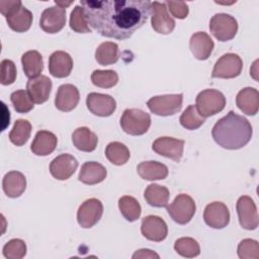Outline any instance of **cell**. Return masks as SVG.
I'll list each match as a JSON object with an SVG mask.
<instances>
[{"label": "cell", "instance_id": "6da1fadb", "mask_svg": "<svg viewBox=\"0 0 259 259\" xmlns=\"http://www.w3.org/2000/svg\"><path fill=\"white\" fill-rule=\"evenodd\" d=\"M80 4L93 29L116 39L131 37L147 22L152 11V2L148 0H89Z\"/></svg>", "mask_w": 259, "mask_h": 259}, {"label": "cell", "instance_id": "7a4b0ae2", "mask_svg": "<svg viewBox=\"0 0 259 259\" xmlns=\"http://www.w3.org/2000/svg\"><path fill=\"white\" fill-rule=\"evenodd\" d=\"M252 134L249 120L233 110L219 119L211 131L214 142L227 150H239L245 147L250 142Z\"/></svg>", "mask_w": 259, "mask_h": 259}, {"label": "cell", "instance_id": "3957f363", "mask_svg": "<svg viewBox=\"0 0 259 259\" xmlns=\"http://www.w3.org/2000/svg\"><path fill=\"white\" fill-rule=\"evenodd\" d=\"M150 125V114L138 108L125 109L120 118L121 128L124 133L131 136H141L146 134Z\"/></svg>", "mask_w": 259, "mask_h": 259}, {"label": "cell", "instance_id": "277c9868", "mask_svg": "<svg viewBox=\"0 0 259 259\" xmlns=\"http://www.w3.org/2000/svg\"><path fill=\"white\" fill-rule=\"evenodd\" d=\"M226 105V97L215 89H205L198 93L195 100L197 111L202 117H208L221 112Z\"/></svg>", "mask_w": 259, "mask_h": 259}, {"label": "cell", "instance_id": "5b68a950", "mask_svg": "<svg viewBox=\"0 0 259 259\" xmlns=\"http://www.w3.org/2000/svg\"><path fill=\"white\" fill-rule=\"evenodd\" d=\"M166 208L169 215L175 223L179 225H186L193 218L196 205L191 196L181 193L175 197L172 203L167 204Z\"/></svg>", "mask_w": 259, "mask_h": 259}, {"label": "cell", "instance_id": "8992f818", "mask_svg": "<svg viewBox=\"0 0 259 259\" xmlns=\"http://www.w3.org/2000/svg\"><path fill=\"white\" fill-rule=\"evenodd\" d=\"M210 33L220 41H228L235 37L238 31V22L230 14L217 13L209 21Z\"/></svg>", "mask_w": 259, "mask_h": 259}, {"label": "cell", "instance_id": "52a82bcc", "mask_svg": "<svg viewBox=\"0 0 259 259\" xmlns=\"http://www.w3.org/2000/svg\"><path fill=\"white\" fill-rule=\"evenodd\" d=\"M183 94H167L154 96L148 100L150 111L160 116H169L180 111L182 107Z\"/></svg>", "mask_w": 259, "mask_h": 259}, {"label": "cell", "instance_id": "ba28073f", "mask_svg": "<svg viewBox=\"0 0 259 259\" xmlns=\"http://www.w3.org/2000/svg\"><path fill=\"white\" fill-rule=\"evenodd\" d=\"M243 69L242 59L233 53L223 55L214 64L211 77L231 79L238 77Z\"/></svg>", "mask_w": 259, "mask_h": 259}, {"label": "cell", "instance_id": "9c48e42d", "mask_svg": "<svg viewBox=\"0 0 259 259\" xmlns=\"http://www.w3.org/2000/svg\"><path fill=\"white\" fill-rule=\"evenodd\" d=\"M103 213V205L97 198H89L85 200L78 208L77 221L84 228L89 229L96 225Z\"/></svg>", "mask_w": 259, "mask_h": 259}, {"label": "cell", "instance_id": "30bf717a", "mask_svg": "<svg viewBox=\"0 0 259 259\" xmlns=\"http://www.w3.org/2000/svg\"><path fill=\"white\" fill-rule=\"evenodd\" d=\"M237 213L239 223L246 230H255L258 227L259 219L254 200L247 195L241 196L237 201Z\"/></svg>", "mask_w": 259, "mask_h": 259}, {"label": "cell", "instance_id": "8fae6325", "mask_svg": "<svg viewBox=\"0 0 259 259\" xmlns=\"http://www.w3.org/2000/svg\"><path fill=\"white\" fill-rule=\"evenodd\" d=\"M151 24L153 29L161 34H169L175 27V21L168 13L167 6L164 2H152Z\"/></svg>", "mask_w": 259, "mask_h": 259}, {"label": "cell", "instance_id": "7c38bea8", "mask_svg": "<svg viewBox=\"0 0 259 259\" xmlns=\"http://www.w3.org/2000/svg\"><path fill=\"white\" fill-rule=\"evenodd\" d=\"M66 9L58 5L45 9L40 15L39 26L48 33H57L65 26Z\"/></svg>", "mask_w": 259, "mask_h": 259}, {"label": "cell", "instance_id": "4fadbf2b", "mask_svg": "<svg viewBox=\"0 0 259 259\" xmlns=\"http://www.w3.org/2000/svg\"><path fill=\"white\" fill-rule=\"evenodd\" d=\"M203 220L212 229H224L230 223L229 208L221 201L210 202L204 208Z\"/></svg>", "mask_w": 259, "mask_h": 259}, {"label": "cell", "instance_id": "5bb4252c", "mask_svg": "<svg viewBox=\"0 0 259 259\" xmlns=\"http://www.w3.org/2000/svg\"><path fill=\"white\" fill-rule=\"evenodd\" d=\"M86 105L91 113L97 116H109L116 108V102L113 97L108 94L92 92L86 97Z\"/></svg>", "mask_w": 259, "mask_h": 259}, {"label": "cell", "instance_id": "9a60e30c", "mask_svg": "<svg viewBox=\"0 0 259 259\" xmlns=\"http://www.w3.org/2000/svg\"><path fill=\"white\" fill-rule=\"evenodd\" d=\"M152 149L161 156L180 162L183 155L184 141L171 137H161L154 141Z\"/></svg>", "mask_w": 259, "mask_h": 259}, {"label": "cell", "instance_id": "2e32d148", "mask_svg": "<svg viewBox=\"0 0 259 259\" xmlns=\"http://www.w3.org/2000/svg\"><path fill=\"white\" fill-rule=\"evenodd\" d=\"M142 235L149 241L162 242L166 239L168 228L163 219L157 215H147L142 220Z\"/></svg>", "mask_w": 259, "mask_h": 259}, {"label": "cell", "instance_id": "e0dca14e", "mask_svg": "<svg viewBox=\"0 0 259 259\" xmlns=\"http://www.w3.org/2000/svg\"><path fill=\"white\" fill-rule=\"evenodd\" d=\"M78 161L70 154H62L56 157L50 165L52 176L58 180L69 179L77 170Z\"/></svg>", "mask_w": 259, "mask_h": 259}, {"label": "cell", "instance_id": "ac0fdd59", "mask_svg": "<svg viewBox=\"0 0 259 259\" xmlns=\"http://www.w3.org/2000/svg\"><path fill=\"white\" fill-rule=\"evenodd\" d=\"M52 86V81L48 76L39 75L27 81L26 91L34 103L41 104L49 99Z\"/></svg>", "mask_w": 259, "mask_h": 259}, {"label": "cell", "instance_id": "d6986e66", "mask_svg": "<svg viewBox=\"0 0 259 259\" xmlns=\"http://www.w3.org/2000/svg\"><path fill=\"white\" fill-rule=\"evenodd\" d=\"M80 100L79 90L72 84H63L58 88L55 105L56 107L64 112L73 110Z\"/></svg>", "mask_w": 259, "mask_h": 259}, {"label": "cell", "instance_id": "ffe728a7", "mask_svg": "<svg viewBox=\"0 0 259 259\" xmlns=\"http://www.w3.org/2000/svg\"><path fill=\"white\" fill-rule=\"evenodd\" d=\"M213 47V40L204 31H197L193 33L189 40V49L193 57L200 61L207 60L210 57Z\"/></svg>", "mask_w": 259, "mask_h": 259}, {"label": "cell", "instance_id": "44dd1931", "mask_svg": "<svg viewBox=\"0 0 259 259\" xmlns=\"http://www.w3.org/2000/svg\"><path fill=\"white\" fill-rule=\"evenodd\" d=\"M73 60L71 56L63 51L54 52L49 58V71L56 78H65L71 74Z\"/></svg>", "mask_w": 259, "mask_h": 259}, {"label": "cell", "instance_id": "7402d4cb", "mask_svg": "<svg viewBox=\"0 0 259 259\" xmlns=\"http://www.w3.org/2000/svg\"><path fill=\"white\" fill-rule=\"evenodd\" d=\"M239 109L247 115H255L259 108V92L252 87H246L239 91L236 97Z\"/></svg>", "mask_w": 259, "mask_h": 259}, {"label": "cell", "instance_id": "603a6c76", "mask_svg": "<svg viewBox=\"0 0 259 259\" xmlns=\"http://www.w3.org/2000/svg\"><path fill=\"white\" fill-rule=\"evenodd\" d=\"M58 144L57 137L49 131H38L31 143L30 150L36 156H48L52 154Z\"/></svg>", "mask_w": 259, "mask_h": 259}, {"label": "cell", "instance_id": "cb8c5ba5", "mask_svg": "<svg viewBox=\"0 0 259 259\" xmlns=\"http://www.w3.org/2000/svg\"><path fill=\"white\" fill-rule=\"evenodd\" d=\"M2 188L8 197H19L26 188L25 176L19 171H10L6 173L2 180Z\"/></svg>", "mask_w": 259, "mask_h": 259}, {"label": "cell", "instance_id": "d4e9b609", "mask_svg": "<svg viewBox=\"0 0 259 259\" xmlns=\"http://www.w3.org/2000/svg\"><path fill=\"white\" fill-rule=\"evenodd\" d=\"M107 176L104 166L97 162H85L79 172L78 179L84 184L94 185L102 182Z\"/></svg>", "mask_w": 259, "mask_h": 259}, {"label": "cell", "instance_id": "484cf974", "mask_svg": "<svg viewBox=\"0 0 259 259\" xmlns=\"http://www.w3.org/2000/svg\"><path fill=\"white\" fill-rule=\"evenodd\" d=\"M73 145L82 152H92L98 144L97 136L86 126L78 127L72 134Z\"/></svg>", "mask_w": 259, "mask_h": 259}, {"label": "cell", "instance_id": "4316f807", "mask_svg": "<svg viewBox=\"0 0 259 259\" xmlns=\"http://www.w3.org/2000/svg\"><path fill=\"white\" fill-rule=\"evenodd\" d=\"M8 26L16 32L27 31L32 24V13L25 8L20 6L6 17Z\"/></svg>", "mask_w": 259, "mask_h": 259}, {"label": "cell", "instance_id": "83f0119b", "mask_svg": "<svg viewBox=\"0 0 259 259\" xmlns=\"http://www.w3.org/2000/svg\"><path fill=\"white\" fill-rule=\"evenodd\" d=\"M138 174L145 180H161L168 176V168L157 161H145L138 165Z\"/></svg>", "mask_w": 259, "mask_h": 259}, {"label": "cell", "instance_id": "f1b7e54d", "mask_svg": "<svg viewBox=\"0 0 259 259\" xmlns=\"http://www.w3.org/2000/svg\"><path fill=\"white\" fill-rule=\"evenodd\" d=\"M21 64L24 74L29 79L40 75L44 70L42 56L37 51H28L21 57Z\"/></svg>", "mask_w": 259, "mask_h": 259}, {"label": "cell", "instance_id": "f546056e", "mask_svg": "<svg viewBox=\"0 0 259 259\" xmlns=\"http://www.w3.org/2000/svg\"><path fill=\"white\" fill-rule=\"evenodd\" d=\"M169 190L165 186L159 184H150L144 192L146 201L154 207H163L168 204L169 201Z\"/></svg>", "mask_w": 259, "mask_h": 259}, {"label": "cell", "instance_id": "4dcf8cb0", "mask_svg": "<svg viewBox=\"0 0 259 259\" xmlns=\"http://www.w3.org/2000/svg\"><path fill=\"white\" fill-rule=\"evenodd\" d=\"M118 46L112 41H105L100 44L95 51V60L101 66L112 65L118 61Z\"/></svg>", "mask_w": 259, "mask_h": 259}, {"label": "cell", "instance_id": "1f68e13d", "mask_svg": "<svg viewBox=\"0 0 259 259\" xmlns=\"http://www.w3.org/2000/svg\"><path fill=\"white\" fill-rule=\"evenodd\" d=\"M105 156L113 165H123L130 159V150L125 145L119 142H111L106 146Z\"/></svg>", "mask_w": 259, "mask_h": 259}, {"label": "cell", "instance_id": "d6a6232c", "mask_svg": "<svg viewBox=\"0 0 259 259\" xmlns=\"http://www.w3.org/2000/svg\"><path fill=\"white\" fill-rule=\"evenodd\" d=\"M118 208L122 217L128 222L137 221L142 212V207L139 201L128 195L121 196L118 199Z\"/></svg>", "mask_w": 259, "mask_h": 259}, {"label": "cell", "instance_id": "836d02e7", "mask_svg": "<svg viewBox=\"0 0 259 259\" xmlns=\"http://www.w3.org/2000/svg\"><path fill=\"white\" fill-rule=\"evenodd\" d=\"M31 133V124L26 119H17L9 134L10 142L17 146H23L29 139Z\"/></svg>", "mask_w": 259, "mask_h": 259}, {"label": "cell", "instance_id": "e575fe53", "mask_svg": "<svg viewBox=\"0 0 259 259\" xmlns=\"http://www.w3.org/2000/svg\"><path fill=\"white\" fill-rule=\"evenodd\" d=\"M175 251L186 258H193L199 255L200 247L196 240L189 237H182L175 241L174 244Z\"/></svg>", "mask_w": 259, "mask_h": 259}, {"label": "cell", "instance_id": "d590c367", "mask_svg": "<svg viewBox=\"0 0 259 259\" xmlns=\"http://www.w3.org/2000/svg\"><path fill=\"white\" fill-rule=\"evenodd\" d=\"M179 121L186 130L193 131L200 127L204 123L205 118L199 114L195 105H189L181 114Z\"/></svg>", "mask_w": 259, "mask_h": 259}, {"label": "cell", "instance_id": "8d00e7d4", "mask_svg": "<svg viewBox=\"0 0 259 259\" xmlns=\"http://www.w3.org/2000/svg\"><path fill=\"white\" fill-rule=\"evenodd\" d=\"M92 83L100 88H111L118 82V75L113 70H95L91 74Z\"/></svg>", "mask_w": 259, "mask_h": 259}, {"label": "cell", "instance_id": "74e56055", "mask_svg": "<svg viewBox=\"0 0 259 259\" xmlns=\"http://www.w3.org/2000/svg\"><path fill=\"white\" fill-rule=\"evenodd\" d=\"M69 25L71 29L78 33H89L91 29L87 22V19L84 14V9L82 6L77 5L74 7L73 11L71 12Z\"/></svg>", "mask_w": 259, "mask_h": 259}, {"label": "cell", "instance_id": "f35d334b", "mask_svg": "<svg viewBox=\"0 0 259 259\" xmlns=\"http://www.w3.org/2000/svg\"><path fill=\"white\" fill-rule=\"evenodd\" d=\"M10 100L14 109L19 113H27L34 107V102L25 90H16L12 92Z\"/></svg>", "mask_w": 259, "mask_h": 259}, {"label": "cell", "instance_id": "ab89813d", "mask_svg": "<svg viewBox=\"0 0 259 259\" xmlns=\"http://www.w3.org/2000/svg\"><path fill=\"white\" fill-rule=\"evenodd\" d=\"M26 254V245L20 239H12L3 247V255L7 259H20Z\"/></svg>", "mask_w": 259, "mask_h": 259}, {"label": "cell", "instance_id": "60d3db41", "mask_svg": "<svg viewBox=\"0 0 259 259\" xmlns=\"http://www.w3.org/2000/svg\"><path fill=\"white\" fill-rule=\"evenodd\" d=\"M238 256L241 259H258L259 244L252 239H245L238 246Z\"/></svg>", "mask_w": 259, "mask_h": 259}, {"label": "cell", "instance_id": "b9f144b4", "mask_svg": "<svg viewBox=\"0 0 259 259\" xmlns=\"http://www.w3.org/2000/svg\"><path fill=\"white\" fill-rule=\"evenodd\" d=\"M16 79V67L11 60H3L1 62V84L10 85Z\"/></svg>", "mask_w": 259, "mask_h": 259}, {"label": "cell", "instance_id": "7bdbcfd3", "mask_svg": "<svg viewBox=\"0 0 259 259\" xmlns=\"http://www.w3.org/2000/svg\"><path fill=\"white\" fill-rule=\"evenodd\" d=\"M167 6V9L170 11V13L178 18V19H184L189 12L188 5L186 2L183 1H166L164 2Z\"/></svg>", "mask_w": 259, "mask_h": 259}, {"label": "cell", "instance_id": "ee69618b", "mask_svg": "<svg viewBox=\"0 0 259 259\" xmlns=\"http://www.w3.org/2000/svg\"><path fill=\"white\" fill-rule=\"evenodd\" d=\"M22 6L21 1L14 0V1H0V12L2 15L7 17L10 13H12L14 10Z\"/></svg>", "mask_w": 259, "mask_h": 259}, {"label": "cell", "instance_id": "f6af8a7d", "mask_svg": "<svg viewBox=\"0 0 259 259\" xmlns=\"http://www.w3.org/2000/svg\"><path fill=\"white\" fill-rule=\"evenodd\" d=\"M133 258L134 259H137V258H160V256L150 249H141V250H138L133 255Z\"/></svg>", "mask_w": 259, "mask_h": 259}, {"label": "cell", "instance_id": "bcb514c9", "mask_svg": "<svg viewBox=\"0 0 259 259\" xmlns=\"http://www.w3.org/2000/svg\"><path fill=\"white\" fill-rule=\"evenodd\" d=\"M1 104H2V130L1 131H5V128L10 123V112L4 102H1Z\"/></svg>", "mask_w": 259, "mask_h": 259}, {"label": "cell", "instance_id": "7dc6e473", "mask_svg": "<svg viewBox=\"0 0 259 259\" xmlns=\"http://www.w3.org/2000/svg\"><path fill=\"white\" fill-rule=\"evenodd\" d=\"M74 1H68V2H64V1H55V3H56V5H58V6H60V7H62V8H67L68 6H70L72 3H73Z\"/></svg>", "mask_w": 259, "mask_h": 259}]
</instances>
